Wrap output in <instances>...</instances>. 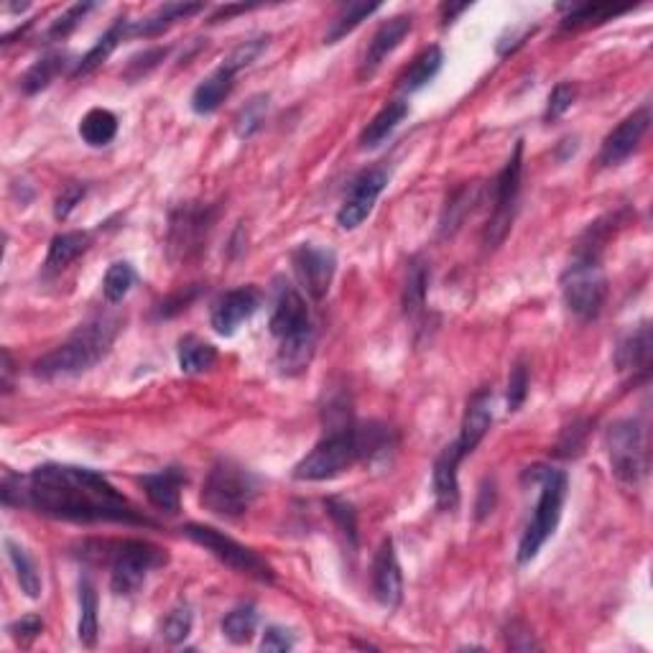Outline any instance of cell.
<instances>
[{"label":"cell","mask_w":653,"mask_h":653,"mask_svg":"<svg viewBox=\"0 0 653 653\" xmlns=\"http://www.w3.org/2000/svg\"><path fill=\"white\" fill-rule=\"evenodd\" d=\"M16 493L13 506H29L34 511L64 521H113L133 526H154L131 500L123 498L100 472L74 465H41L26 477L3 480V500Z\"/></svg>","instance_id":"obj_1"},{"label":"cell","mask_w":653,"mask_h":653,"mask_svg":"<svg viewBox=\"0 0 653 653\" xmlns=\"http://www.w3.org/2000/svg\"><path fill=\"white\" fill-rule=\"evenodd\" d=\"M386 426L370 424L358 429V426H342L337 432L327 434L317 447L309 452L299 465L294 467L296 480L307 483H319V480H332L342 475L345 470L355 465L360 457H373L388 447Z\"/></svg>","instance_id":"obj_2"},{"label":"cell","mask_w":653,"mask_h":653,"mask_svg":"<svg viewBox=\"0 0 653 653\" xmlns=\"http://www.w3.org/2000/svg\"><path fill=\"white\" fill-rule=\"evenodd\" d=\"M268 327H271V335L281 342L279 368L286 375L304 373L307 365L312 363L317 337H314V324L312 317H309L307 301L289 281H279V286H276V299H273Z\"/></svg>","instance_id":"obj_3"},{"label":"cell","mask_w":653,"mask_h":653,"mask_svg":"<svg viewBox=\"0 0 653 653\" xmlns=\"http://www.w3.org/2000/svg\"><path fill=\"white\" fill-rule=\"evenodd\" d=\"M115 332H118V322L110 317H100L95 322L85 324L64 345L54 347L52 353H46L44 358L36 360L34 373L39 378H46V381L85 373L108 355Z\"/></svg>","instance_id":"obj_4"},{"label":"cell","mask_w":653,"mask_h":653,"mask_svg":"<svg viewBox=\"0 0 653 653\" xmlns=\"http://www.w3.org/2000/svg\"><path fill=\"white\" fill-rule=\"evenodd\" d=\"M534 477L541 483V495L534 508V516H531L529 526H526L521 541H518V564H529L531 559H536L546 539L557 531L564 500H567V475L564 472L534 467Z\"/></svg>","instance_id":"obj_5"},{"label":"cell","mask_w":653,"mask_h":653,"mask_svg":"<svg viewBox=\"0 0 653 653\" xmlns=\"http://www.w3.org/2000/svg\"><path fill=\"white\" fill-rule=\"evenodd\" d=\"M562 294L569 312L582 322H590L605 307L608 279L600 266V253L580 248L562 276Z\"/></svg>","instance_id":"obj_6"},{"label":"cell","mask_w":653,"mask_h":653,"mask_svg":"<svg viewBox=\"0 0 653 653\" xmlns=\"http://www.w3.org/2000/svg\"><path fill=\"white\" fill-rule=\"evenodd\" d=\"M258 495V480L253 472L230 460L217 462L202 488V506L220 518H240Z\"/></svg>","instance_id":"obj_7"},{"label":"cell","mask_w":653,"mask_h":653,"mask_svg":"<svg viewBox=\"0 0 653 653\" xmlns=\"http://www.w3.org/2000/svg\"><path fill=\"white\" fill-rule=\"evenodd\" d=\"M169 562L166 551L148 541H123L115 544L110 562V587L115 595H133L154 569Z\"/></svg>","instance_id":"obj_8"},{"label":"cell","mask_w":653,"mask_h":653,"mask_svg":"<svg viewBox=\"0 0 653 653\" xmlns=\"http://www.w3.org/2000/svg\"><path fill=\"white\" fill-rule=\"evenodd\" d=\"M184 534H187L194 544L210 551L212 557L220 559V562L233 569V572L248 574V577H253V580L258 582H273L271 567L258 557L256 551L238 544V541L230 539V536L220 534V531L212 529V526L189 523V526H184Z\"/></svg>","instance_id":"obj_9"},{"label":"cell","mask_w":653,"mask_h":653,"mask_svg":"<svg viewBox=\"0 0 653 653\" xmlns=\"http://www.w3.org/2000/svg\"><path fill=\"white\" fill-rule=\"evenodd\" d=\"M521 169H523V143H516V151L503 166L493 187V215H490L488 230H485V245L498 248L511 230L513 215H516L518 192H521Z\"/></svg>","instance_id":"obj_10"},{"label":"cell","mask_w":653,"mask_h":653,"mask_svg":"<svg viewBox=\"0 0 653 653\" xmlns=\"http://www.w3.org/2000/svg\"><path fill=\"white\" fill-rule=\"evenodd\" d=\"M608 455L610 465L618 480L636 485L646 475V442H643V426L633 419L615 421L608 429Z\"/></svg>","instance_id":"obj_11"},{"label":"cell","mask_w":653,"mask_h":653,"mask_svg":"<svg viewBox=\"0 0 653 653\" xmlns=\"http://www.w3.org/2000/svg\"><path fill=\"white\" fill-rule=\"evenodd\" d=\"M212 210L207 207H179L169 220V256L171 261H187L197 256L212 228Z\"/></svg>","instance_id":"obj_12"},{"label":"cell","mask_w":653,"mask_h":653,"mask_svg":"<svg viewBox=\"0 0 653 653\" xmlns=\"http://www.w3.org/2000/svg\"><path fill=\"white\" fill-rule=\"evenodd\" d=\"M291 266H294L296 279L301 289L307 291L314 301L324 299L330 291L332 279L337 271L335 250L322 248V245L304 243L291 253Z\"/></svg>","instance_id":"obj_13"},{"label":"cell","mask_w":653,"mask_h":653,"mask_svg":"<svg viewBox=\"0 0 653 653\" xmlns=\"http://www.w3.org/2000/svg\"><path fill=\"white\" fill-rule=\"evenodd\" d=\"M388 184V174L383 169H368L363 171L350 187V194L342 202L340 212H337V225L342 230H355L363 225L365 217L373 212L375 202L383 194Z\"/></svg>","instance_id":"obj_14"},{"label":"cell","mask_w":653,"mask_h":653,"mask_svg":"<svg viewBox=\"0 0 653 653\" xmlns=\"http://www.w3.org/2000/svg\"><path fill=\"white\" fill-rule=\"evenodd\" d=\"M261 307V291L256 286H240V289L228 291L215 301L212 307L210 322L212 330L222 337H230L238 332V327L243 322H248L256 309Z\"/></svg>","instance_id":"obj_15"},{"label":"cell","mask_w":653,"mask_h":653,"mask_svg":"<svg viewBox=\"0 0 653 653\" xmlns=\"http://www.w3.org/2000/svg\"><path fill=\"white\" fill-rule=\"evenodd\" d=\"M648 125H651V110L641 108L633 115L623 120V123L608 133V138L602 141L600 148V164L602 166H615L620 161H625L628 156L641 146L643 136H646Z\"/></svg>","instance_id":"obj_16"},{"label":"cell","mask_w":653,"mask_h":653,"mask_svg":"<svg viewBox=\"0 0 653 653\" xmlns=\"http://www.w3.org/2000/svg\"><path fill=\"white\" fill-rule=\"evenodd\" d=\"M373 595L388 610H396L404 597V574L391 539L383 541L373 559Z\"/></svg>","instance_id":"obj_17"},{"label":"cell","mask_w":653,"mask_h":653,"mask_svg":"<svg viewBox=\"0 0 653 653\" xmlns=\"http://www.w3.org/2000/svg\"><path fill=\"white\" fill-rule=\"evenodd\" d=\"M411 31V18L409 16H396L391 21H386L381 29L375 31L373 41H370L368 52H365L363 64H360V80L373 77L375 69L381 67L388 59V54L396 52V46L406 39V34Z\"/></svg>","instance_id":"obj_18"},{"label":"cell","mask_w":653,"mask_h":653,"mask_svg":"<svg viewBox=\"0 0 653 653\" xmlns=\"http://www.w3.org/2000/svg\"><path fill=\"white\" fill-rule=\"evenodd\" d=\"M465 460L462 449L455 444L442 449V455L434 462V498H437V506L442 511H455L457 503H460V483H457V467Z\"/></svg>","instance_id":"obj_19"},{"label":"cell","mask_w":653,"mask_h":653,"mask_svg":"<svg viewBox=\"0 0 653 653\" xmlns=\"http://www.w3.org/2000/svg\"><path fill=\"white\" fill-rule=\"evenodd\" d=\"M182 485L184 472L179 467H166V470L154 472V475L141 477V488L146 490V498L154 503L159 511L179 513V503H182Z\"/></svg>","instance_id":"obj_20"},{"label":"cell","mask_w":653,"mask_h":653,"mask_svg":"<svg viewBox=\"0 0 653 653\" xmlns=\"http://www.w3.org/2000/svg\"><path fill=\"white\" fill-rule=\"evenodd\" d=\"M490 424H493V406H490V391H477L475 396L470 398L467 404L465 419H462L460 439H457V447L462 449V455H470L475 452V447L483 442V437L488 434Z\"/></svg>","instance_id":"obj_21"},{"label":"cell","mask_w":653,"mask_h":653,"mask_svg":"<svg viewBox=\"0 0 653 653\" xmlns=\"http://www.w3.org/2000/svg\"><path fill=\"white\" fill-rule=\"evenodd\" d=\"M235 87V69L220 64L205 80L199 82L192 92V110L197 115H210L220 108Z\"/></svg>","instance_id":"obj_22"},{"label":"cell","mask_w":653,"mask_h":653,"mask_svg":"<svg viewBox=\"0 0 653 653\" xmlns=\"http://www.w3.org/2000/svg\"><path fill=\"white\" fill-rule=\"evenodd\" d=\"M199 11H205L202 3H164L156 8L151 16L141 18V21H128V34L131 36H159L166 29H171L177 21H184L189 16H197Z\"/></svg>","instance_id":"obj_23"},{"label":"cell","mask_w":653,"mask_h":653,"mask_svg":"<svg viewBox=\"0 0 653 653\" xmlns=\"http://www.w3.org/2000/svg\"><path fill=\"white\" fill-rule=\"evenodd\" d=\"M615 365L620 370H633V373H648L651 365V327L641 324L633 335L620 342L615 353Z\"/></svg>","instance_id":"obj_24"},{"label":"cell","mask_w":653,"mask_h":653,"mask_svg":"<svg viewBox=\"0 0 653 653\" xmlns=\"http://www.w3.org/2000/svg\"><path fill=\"white\" fill-rule=\"evenodd\" d=\"M409 115V103L404 100H396V103H388L381 113L375 115L373 120L368 123V128L360 136V146L363 148H375L381 146L393 131H396L398 125L404 123V118Z\"/></svg>","instance_id":"obj_25"},{"label":"cell","mask_w":653,"mask_h":653,"mask_svg":"<svg viewBox=\"0 0 653 653\" xmlns=\"http://www.w3.org/2000/svg\"><path fill=\"white\" fill-rule=\"evenodd\" d=\"M442 62H444L442 49H439V46H429V49H424V52L411 62V67L401 74L398 87H401L404 92L421 90V87L429 85V82L437 77L439 69H442Z\"/></svg>","instance_id":"obj_26"},{"label":"cell","mask_w":653,"mask_h":653,"mask_svg":"<svg viewBox=\"0 0 653 653\" xmlns=\"http://www.w3.org/2000/svg\"><path fill=\"white\" fill-rule=\"evenodd\" d=\"M125 34H128V21H125V18H118V21H115L113 26L108 29V34L100 36V39H97V44L92 46L90 52L80 59V64L74 67V77H85V74H92L97 67H100V64L108 62V57L115 52V49H118V44L123 41Z\"/></svg>","instance_id":"obj_27"},{"label":"cell","mask_w":653,"mask_h":653,"mask_svg":"<svg viewBox=\"0 0 653 653\" xmlns=\"http://www.w3.org/2000/svg\"><path fill=\"white\" fill-rule=\"evenodd\" d=\"M90 243H92L90 233H62V235H57V238L52 240V245H49V256H46V271H49V273L64 271L69 263L77 261V258H80L82 253L90 248Z\"/></svg>","instance_id":"obj_28"},{"label":"cell","mask_w":653,"mask_h":653,"mask_svg":"<svg viewBox=\"0 0 653 653\" xmlns=\"http://www.w3.org/2000/svg\"><path fill=\"white\" fill-rule=\"evenodd\" d=\"M80 136L87 146L103 148L118 136V118L105 108H95L80 120Z\"/></svg>","instance_id":"obj_29"},{"label":"cell","mask_w":653,"mask_h":653,"mask_svg":"<svg viewBox=\"0 0 653 653\" xmlns=\"http://www.w3.org/2000/svg\"><path fill=\"white\" fill-rule=\"evenodd\" d=\"M64 62H67V54L64 52L44 54L39 62L31 64L29 72L23 74V80H21L23 92H26V95H36V92L46 90V87L54 82V77H57V74L64 69Z\"/></svg>","instance_id":"obj_30"},{"label":"cell","mask_w":653,"mask_h":653,"mask_svg":"<svg viewBox=\"0 0 653 653\" xmlns=\"http://www.w3.org/2000/svg\"><path fill=\"white\" fill-rule=\"evenodd\" d=\"M378 3H347V6L340 8L335 18L330 23V31L324 34V44H337L340 39H345L347 34H353L360 23L368 16H373L378 11Z\"/></svg>","instance_id":"obj_31"},{"label":"cell","mask_w":653,"mask_h":653,"mask_svg":"<svg viewBox=\"0 0 653 653\" xmlns=\"http://www.w3.org/2000/svg\"><path fill=\"white\" fill-rule=\"evenodd\" d=\"M217 363V350L210 342L199 337H184L179 342V368L187 375H197L210 370Z\"/></svg>","instance_id":"obj_32"},{"label":"cell","mask_w":653,"mask_h":653,"mask_svg":"<svg viewBox=\"0 0 653 653\" xmlns=\"http://www.w3.org/2000/svg\"><path fill=\"white\" fill-rule=\"evenodd\" d=\"M6 549L8 559H11L13 569H16L18 585H21V590L26 592L31 600H36V597L41 595V577L39 569H36V562L29 557V551L23 549L21 544H16L13 539H6Z\"/></svg>","instance_id":"obj_33"},{"label":"cell","mask_w":653,"mask_h":653,"mask_svg":"<svg viewBox=\"0 0 653 653\" xmlns=\"http://www.w3.org/2000/svg\"><path fill=\"white\" fill-rule=\"evenodd\" d=\"M97 633H100V623H97V590L90 580H82L80 625H77V636H80L82 646L92 648L97 643Z\"/></svg>","instance_id":"obj_34"},{"label":"cell","mask_w":653,"mask_h":653,"mask_svg":"<svg viewBox=\"0 0 653 653\" xmlns=\"http://www.w3.org/2000/svg\"><path fill=\"white\" fill-rule=\"evenodd\" d=\"M256 625V608H253V605H240V608L230 610V613L225 615V620H222V633H225V638H228L230 643L240 646V643H248L250 638H253Z\"/></svg>","instance_id":"obj_35"},{"label":"cell","mask_w":653,"mask_h":653,"mask_svg":"<svg viewBox=\"0 0 653 653\" xmlns=\"http://www.w3.org/2000/svg\"><path fill=\"white\" fill-rule=\"evenodd\" d=\"M628 8H613V6H592V3H582L574 6L569 11V16L564 18V29H590V26H600V23L610 21L615 16H623Z\"/></svg>","instance_id":"obj_36"},{"label":"cell","mask_w":653,"mask_h":653,"mask_svg":"<svg viewBox=\"0 0 653 653\" xmlns=\"http://www.w3.org/2000/svg\"><path fill=\"white\" fill-rule=\"evenodd\" d=\"M133 284H136V271H133L131 263L125 261L113 263L103 279L105 299H108L110 304H118V301H123L125 296H128V291L133 289Z\"/></svg>","instance_id":"obj_37"},{"label":"cell","mask_w":653,"mask_h":653,"mask_svg":"<svg viewBox=\"0 0 653 653\" xmlns=\"http://www.w3.org/2000/svg\"><path fill=\"white\" fill-rule=\"evenodd\" d=\"M426 284H429V273L421 263H411L409 279H406L404 289V309L406 314H419L426 299Z\"/></svg>","instance_id":"obj_38"},{"label":"cell","mask_w":653,"mask_h":653,"mask_svg":"<svg viewBox=\"0 0 653 653\" xmlns=\"http://www.w3.org/2000/svg\"><path fill=\"white\" fill-rule=\"evenodd\" d=\"M266 113H268V97L266 95L253 97L250 103H245V108L240 110L238 118H235V133H238L240 138H250L263 125Z\"/></svg>","instance_id":"obj_39"},{"label":"cell","mask_w":653,"mask_h":653,"mask_svg":"<svg viewBox=\"0 0 653 653\" xmlns=\"http://www.w3.org/2000/svg\"><path fill=\"white\" fill-rule=\"evenodd\" d=\"M192 625H194L192 608H189V605H177V608L166 615L164 623H161V636L177 646V643H182L184 638L192 633Z\"/></svg>","instance_id":"obj_40"},{"label":"cell","mask_w":653,"mask_h":653,"mask_svg":"<svg viewBox=\"0 0 653 653\" xmlns=\"http://www.w3.org/2000/svg\"><path fill=\"white\" fill-rule=\"evenodd\" d=\"M327 511L335 518V523L340 526L342 534L350 539V546H358V521H355V511L350 503H342V500H327Z\"/></svg>","instance_id":"obj_41"},{"label":"cell","mask_w":653,"mask_h":653,"mask_svg":"<svg viewBox=\"0 0 653 653\" xmlns=\"http://www.w3.org/2000/svg\"><path fill=\"white\" fill-rule=\"evenodd\" d=\"M529 396V368L523 363H516L508 378V411H518Z\"/></svg>","instance_id":"obj_42"},{"label":"cell","mask_w":653,"mask_h":653,"mask_svg":"<svg viewBox=\"0 0 653 653\" xmlns=\"http://www.w3.org/2000/svg\"><path fill=\"white\" fill-rule=\"evenodd\" d=\"M574 97H577V87L572 85V82H559L554 90H551L549 95V105H546V120H557L562 118L564 113H567L569 108H572Z\"/></svg>","instance_id":"obj_43"},{"label":"cell","mask_w":653,"mask_h":653,"mask_svg":"<svg viewBox=\"0 0 653 653\" xmlns=\"http://www.w3.org/2000/svg\"><path fill=\"white\" fill-rule=\"evenodd\" d=\"M92 8H95V3H77V6L67 8V13H62V16L52 23L49 39H64V36L72 34V31L77 29V23H80L82 18H85V13H90Z\"/></svg>","instance_id":"obj_44"},{"label":"cell","mask_w":653,"mask_h":653,"mask_svg":"<svg viewBox=\"0 0 653 653\" xmlns=\"http://www.w3.org/2000/svg\"><path fill=\"white\" fill-rule=\"evenodd\" d=\"M266 46H268L266 36H261V39L245 41V44H240L238 49H235V52L230 54V57L225 59V62H222V64H228L230 69H235V72H240V69H243V67H248V64L256 62V59L263 54V49H266Z\"/></svg>","instance_id":"obj_45"},{"label":"cell","mask_w":653,"mask_h":653,"mask_svg":"<svg viewBox=\"0 0 653 653\" xmlns=\"http://www.w3.org/2000/svg\"><path fill=\"white\" fill-rule=\"evenodd\" d=\"M82 197H85V187H82V184H67V187L62 189V194L57 197L54 215H57L59 220H67V217L72 215L74 207L82 202Z\"/></svg>","instance_id":"obj_46"},{"label":"cell","mask_w":653,"mask_h":653,"mask_svg":"<svg viewBox=\"0 0 653 653\" xmlns=\"http://www.w3.org/2000/svg\"><path fill=\"white\" fill-rule=\"evenodd\" d=\"M41 631H44V620H41L39 615H26V618L16 620V623L11 625V636L23 643L34 641L36 636H41Z\"/></svg>","instance_id":"obj_47"},{"label":"cell","mask_w":653,"mask_h":653,"mask_svg":"<svg viewBox=\"0 0 653 653\" xmlns=\"http://www.w3.org/2000/svg\"><path fill=\"white\" fill-rule=\"evenodd\" d=\"M291 646H294V636H291L286 628H276V625H273V628H268V631L263 633V651H289Z\"/></svg>","instance_id":"obj_48"},{"label":"cell","mask_w":653,"mask_h":653,"mask_svg":"<svg viewBox=\"0 0 653 653\" xmlns=\"http://www.w3.org/2000/svg\"><path fill=\"white\" fill-rule=\"evenodd\" d=\"M467 8H470V6H467V3H462V6H442L444 23H452L457 16H460V13H465Z\"/></svg>","instance_id":"obj_49"}]
</instances>
